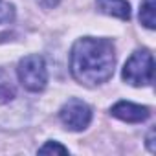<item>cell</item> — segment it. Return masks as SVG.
Segmentation results:
<instances>
[{"mask_svg": "<svg viewBox=\"0 0 156 156\" xmlns=\"http://www.w3.org/2000/svg\"><path fill=\"white\" fill-rule=\"evenodd\" d=\"M116 66L114 44L107 39H79L70 51V70L81 85L98 87L107 83Z\"/></svg>", "mask_w": 156, "mask_h": 156, "instance_id": "6da1fadb", "label": "cell"}, {"mask_svg": "<svg viewBox=\"0 0 156 156\" xmlns=\"http://www.w3.org/2000/svg\"><path fill=\"white\" fill-rule=\"evenodd\" d=\"M154 59L149 50L134 51L123 66V81L132 87H145L152 83Z\"/></svg>", "mask_w": 156, "mask_h": 156, "instance_id": "7a4b0ae2", "label": "cell"}, {"mask_svg": "<svg viewBox=\"0 0 156 156\" xmlns=\"http://www.w3.org/2000/svg\"><path fill=\"white\" fill-rule=\"evenodd\" d=\"M19 81L30 92H42L48 83V70L41 55H26L17 68Z\"/></svg>", "mask_w": 156, "mask_h": 156, "instance_id": "3957f363", "label": "cell"}, {"mask_svg": "<svg viewBox=\"0 0 156 156\" xmlns=\"http://www.w3.org/2000/svg\"><path fill=\"white\" fill-rule=\"evenodd\" d=\"M59 119L62 121V125L68 129V130H85L90 121H92V108L81 101V99H68L61 110H59Z\"/></svg>", "mask_w": 156, "mask_h": 156, "instance_id": "277c9868", "label": "cell"}, {"mask_svg": "<svg viewBox=\"0 0 156 156\" xmlns=\"http://www.w3.org/2000/svg\"><path fill=\"white\" fill-rule=\"evenodd\" d=\"M110 114L127 123H141L149 118L151 112L147 107H141V105H136L130 101H119L110 108Z\"/></svg>", "mask_w": 156, "mask_h": 156, "instance_id": "5b68a950", "label": "cell"}, {"mask_svg": "<svg viewBox=\"0 0 156 156\" xmlns=\"http://www.w3.org/2000/svg\"><path fill=\"white\" fill-rule=\"evenodd\" d=\"M96 6L101 13L108 17H116L119 20L130 19V4L127 0H96Z\"/></svg>", "mask_w": 156, "mask_h": 156, "instance_id": "8992f818", "label": "cell"}, {"mask_svg": "<svg viewBox=\"0 0 156 156\" xmlns=\"http://www.w3.org/2000/svg\"><path fill=\"white\" fill-rule=\"evenodd\" d=\"M154 13H156V0H143L140 8V22L149 30H154L156 24Z\"/></svg>", "mask_w": 156, "mask_h": 156, "instance_id": "52a82bcc", "label": "cell"}, {"mask_svg": "<svg viewBox=\"0 0 156 156\" xmlns=\"http://www.w3.org/2000/svg\"><path fill=\"white\" fill-rule=\"evenodd\" d=\"M15 19V6L6 2V0H0V24H9Z\"/></svg>", "mask_w": 156, "mask_h": 156, "instance_id": "ba28073f", "label": "cell"}, {"mask_svg": "<svg viewBox=\"0 0 156 156\" xmlns=\"http://www.w3.org/2000/svg\"><path fill=\"white\" fill-rule=\"evenodd\" d=\"M68 154V149L62 147L59 141H48L39 149V154Z\"/></svg>", "mask_w": 156, "mask_h": 156, "instance_id": "9c48e42d", "label": "cell"}, {"mask_svg": "<svg viewBox=\"0 0 156 156\" xmlns=\"http://www.w3.org/2000/svg\"><path fill=\"white\" fill-rule=\"evenodd\" d=\"M37 2L41 6H44V8H53V6H57L59 0H37Z\"/></svg>", "mask_w": 156, "mask_h": 156, "instance_id": "30bf717a", "label": "cell"}]
</instances>
